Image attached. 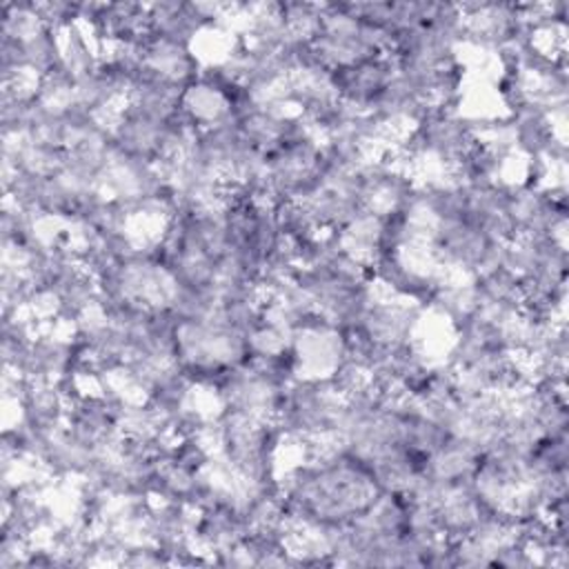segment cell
Here are the masks:
<instances>
[{"label":"cell","mask_w":569,"mask_h":569,"mask_svg":"<svg viewBox=\"0 0 569 569\" xmlns=\"http://www.w3.org/2000/svg\"><path fill=\"white\" fill-rule=\"evenodd\" d=\"M38 13L42 18V22L62 33L78 22V2H62V0H51V2H38Z\"/></svg>","instance_id":"4"},{"label":"cell","mask_w":569,"mask_h":569,"mask_svg":"<svg viewBox=\"0 0 569 569\" xmlns=\"http://www.w3.org/2000/svg\"><path fill=\"white\" fill-rule=\"evenodd\" d=\"M340 405L342 396L329 380L298 376L284 387L273 420L284 442L325 440L333 431Z\"/></svg>","instance_id":"2"},{"label":"cell","mask_w":569,"mask_h":569,"mask_svg":"<svg viewBox=\"0 0 569 569\" xmlns=\"http://www.w3.org/2000/svg\"><path fill=\"white\" fill-rule=\"evenodd\" d=\"M322 16L311 47L325 69L353 67L387 53L385 33L365 24L349 2H320Z\"/></svg>","instance_id":"1"},{"label":"cell","mask_w":569,"mask_h":569,"mask_svg":"<svg viewBox=\"0 0 569 569\" xmlns=\"http://www.w3.org/2000/svg\"><path fill=\"white\" fill-rule=\"evenodd\" d=\"M393 76L396 62L387 53L353 67L329 71L336 96L360 111H367L373 104V100L385 91Z\"/></svg>","instance_id":"3"}]
</instances>
